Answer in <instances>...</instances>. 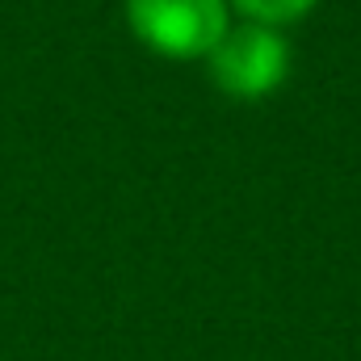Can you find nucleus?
Here are the masks:
<instances>
[{
	"label": "nucleus",
	"instance_id": "obj_1",
	"mask_svg": "<svg viewBox=\"0 0 361 361\" xmlns=\"http://www.w3.org/2000/svg\"><path fill=\"white\" fill-rule=\"evenodd\" d=\"M210 59V80L219 92L235 101H261L286 85L290 76V42L273 25H227V34L214 42Z\"/></svg>",
	"mask_w": 361,
	"mask_h": 361
},
{
	"label": "nucleus",
	"instance_id": "obj_3",
	"mask_svg": "<svg viewBox=\"0 0 361 361\" xmlns=\"http://www.w3.org/2000/svg\"><path fill=\"white\" fill-rule=\"evenodd\" d=\"M244 17H252L257 25H290V21H298V17H307L319 0H231Z\"/></svg>",
	"mask_w": 361,
	"mask_h": 361
},
{
	"label": "nucleus",
	"instance_id": "obj_2",
	"mask_svg": "<svg viewBox=\"0 0 361 361\" xmlns=\"http://www.w3.org/2000/svg\"><path fill=\"white\" fill-rule=\"evenodd\" d=\"M126 21L147 51L197 59L227 34V0H126Z\"/></svg>",
	"mask_w": 361,
	"mask_h": 361
}]
</instances>
